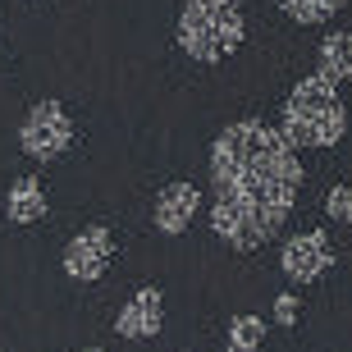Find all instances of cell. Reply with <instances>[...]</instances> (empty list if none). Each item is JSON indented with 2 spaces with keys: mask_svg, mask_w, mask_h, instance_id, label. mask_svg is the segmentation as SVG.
<instances>
[{
  "mask_svg": "<svg viewBox=\"0 0 352 352\" xmlns=\"http://www.w3.org/2000/svg\"><path fill=\"white\" fill-rule=\"evenodd\" d=\"M279 133L293 146H334L348 133V110H343L339 91L325 78H302L288 91L284 115H279Z\"/></svg>",
  "mask_w": 352,
  "mask_h": 352,
  "instance_id": "obj_2",
  "label": "cell"
},
{
  "mask_svg": "<svg viewBox=\"0 0 352 352\" xmlns=\"http://www.w3.org/2000/svg\"><path fill=\"white\" fill-rule=\"evenodd\" d=\"M279 265H284V274L293 284H311V279H320V274L334 265V243H329L325 229H307V234L284 243Z\"/></svg>",
  "mask_w": 352,
  "mask_h": 352,
  "instance_id": "obj_5",
  "label": "cell"
},
{
  "mask_svg": "<svg viewBox=\"0 0 352 352\" xmlns=\"http://www.w3.org/2000/svg\"><path fill=\"white\" fill-rule=\"evenodd\" d=\"M343 5H348V0H284V10H288L293 23H325Z\"/></svg>",
  "mask_w": 352,
  "mask_h": 352,
  "instance_id": "obj_12",
  "label": "cell"
},
{
  "mask_svg": "<svg viewBox=\"0 0 352 352\" xmlns=\"http://www.w3.org/2000/svg\"><path fill=\"white\" fill-rule=\"evenodd\" d=\"M210 188L215 210L210 229L234 252L261 248L279 234L302 188L298 146L261 119H238L210 146Z\"/></svg>",
  "mask_w": 352,
  "mask_h": 352,
  "instance_id": "obj_1",
  "label": "cell"
},
{
  "mask_svg": "<svg viewBox=\"0 0 352 352\" xmlns=\"http://www.w3.org/2000/svg\"><path fill=\"white\" fill-rule=\"evenodd\" d=\"M78 352H101V348H78Z\"/></svg>",
  "mask_w": 352,
  "mask_h": 352,
  "instance_id": "obj_15",
  "label": "cell"
},
{
  "mask_svg": "<svg viewBox=\"0 0 352 352\" xmlns=\"http://www.w3.org/2000/svg\"><path fill=\"white\" fill-rule=\"evenodd\" d=\"M325 210H329V220L352 224V188H329V197H325Z\"/></svg>",
  "mask_w": 352,
  "mask_h": 352,
  "instance_id": "obj_13",
  "label": "cell"
},
{
  "mask_svg": "<svg viewBox=\"0 0 352 352\" xmlns=\"http://www.w3.org/2000/svg\"><path fill=\"white\" fill-rule=\"evenodd\" d=\"M5 215H10V224L46 220V188H41L37 179H14L10 197H5Z\"/></svg>",
  "mask_w": 352,
  "mask_h": 352,
  "instance_id": "obj_10",
  "label": "cell"
},
{
  "mask_svg": "<svg viewBox=\"0 0 352 352\" xmlns=\"http://www.w3.org/2000/svg\"><path fill=\"white\" fill-rule=\"evenodd\" d=\"M110 261H115V238H110V229L91 224L78 238H69V248H65V274L69 279L91 284V279H101L110 270Z\"/></svg>",
  "mask_w": 352,
  "mask_h": 352,
  "instance_id": "obj_6",
  "label": "cell"
},
{
  "mask_svg": "<svg viewBox=\"0 0 352 352\" xmlns=\"http://www.w3.org/2000/svg\"><path fill=\"white\" fill-rule=\"evenodd\" d=\"M274 320H279L284 329L298 320V298H293V293H279V298H274Z\"/></svg>",
  "mask_w": 352,
  "mask_h": 352,
  "instance_id": "obj_14",
  "label": "cell"
},
{
  "mask_svg": "<svg viewBox=\"0 0 352 352\" xmlns=\"http://www.w3.org/2000/svg\"><path fill=\"white\" fill-rule=\"evenodd\" d=\"M316 78H325L329 87L352 78V32H334V37L320 41V55H316Z\"/></svg>",
  "mask_w": 352,
  "mask_h": 352,
  "instance_id": "obj_9",
  "label": "cell"
},
{
  "mask_svg": "<svg viewBox=\"0 0 352 352\" xmlns=\"http://www.w3.org/2000/svg\"><path fill=\"white\" fill-rule=\"evenodd\" d=\"M160 325H165V298H160V288H138L129 302H124V311L115 316V329L124 339H156Z\"/></svg>",
  "mask_w": 352,
  "mask_h": 352,
  "instance_id": "obj_7",
  "label": "cell"
},
{
  "mask_svg": "<svg viewBox=\"0 0 352 352\" xmlns=\"http://www.w3.org/2000/svg\"><path fill=\"white\" fill-rule=\"evenodd\" d=\"M229 352H261V343H265V320L261 316H252V311H243V316H234L229 320Z\"/></svg>",
  "mask_w": 352,
  "mask_h": 352,
  "instance_id": "obj_11",
  "label": "cell"
},
{
  "mask_svg": "<svg viewBox=\"0 0 352 352\" xmlns=\"http://www.w3.org/2000/svg\"><path fill=\"white\" fill-rule=\"evenodd\" d=\"M69 142H74V119H69V110L60 101H37L28 110V119L19 124V146L32 160L65 156Z\"/></svg>",
  "mask_w": 352,
  "mask_h": 352,
  "instance_id": "obj_4",
  "label": "cell"
},
{
  "mask_svg": "<svg viewBox=\"0 0 352 352\" xmlns=\"http://www.w3.org/2000/svg\"><path fill=\"white\" fill-rule=\"evenodd\" d=\"M243 10L238 0H183L179 14V46L201 65H220L243 46Z\"/></svg>",
  "mask_w": 352,
  "mask_h": 352,
  "instance_id": "obj_3",
  "label": "cell"
},
{
  "mask_svg": "<svg viewBox=\"0 0 352 352\" xmlns=\"http://www.w3.org/2000/svg\"><path fill=\"white\" fill-rule=\"evenodd\" d=\"M197 206H201V192H197L192 183H170L165 192L156 197V229L165 238H179L188 224H192V215H197Z\"/></svg>",
  "mask_w": 352,
  "mask_h": 352,
  "instance_id": "obj_8",
  "label": "cell"
}]
</instances>
